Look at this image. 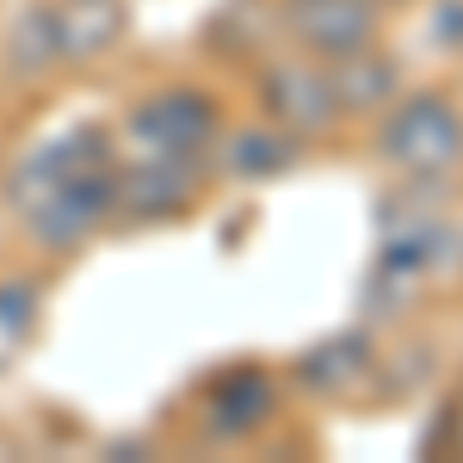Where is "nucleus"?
<instances>
[{"instance_id": "11", "label": "nucleus", "mask_w": 463, "mask_h": 463, "mask_svg": "<svg viewBox=\"0 0 463 463\" xmlns=\"http://www.w3.org/2000/svg\"><path fill=\"white\" fill-rule=\"evenodd\" d=\"M290 155H297V143H290L285 130H241V137H229L222 167L235 179H272L290 167Z\"/></svg>"}, {"instance_id": "10", "label": "nucleus", "mask_w": 463, "mask_h": 463, "mask_svg": "<svg viewBox=\"0 0 463 463\" xmlns=\"http://www.w3.org/2000/svg\"><path fill=\"white\" fill-rule=\"evenodd\" d=\"M124 37V0H69L56 13V43L62 56H99Z\"/></svg>"}, {"instance_id": "2", "label": "nucleus", "mask_w": 463, "mask_h": 463, "mask_svg": "<svg viewBox=\"0 0 463 463\" xmlns=\"http://www.w3.org/2000/svg\"><path fill=\"white\" fill-rule=\"evenodd\" d=\"M377 155L390 161L395 174L414 179H445L458 174L463 161V111L445 93H414L383 118L377 130Z\"/></svg>"}, {"instance_id": "6", "label": "nucleus", "mask_w": 463, "mask_h": 463, "mask_svg": "<svg viewBox=\"0 0 463 463\" xmlns=\"http://www.w3.org/2000/svg\"><path fill=\"white\" fill-rule=\"evenodd\" d=\"M266 111L290 124V130H327L340 118V99H334V80L316 62H285V69L266 74Z\"/></svg>"}, {"instance_id": "3", "label": "nucleus", "mask_w": 463, "mask_h": 463, "mask_svg": "<svg viewBox=\"0 0 463 463\" xmlns=\"http://www.w3.org/2000/svg\"><path fill=\"white\" fill-rule=\"evenodd\" d=\"M216 137V99L211 93H155L130 111V143L143 155H198Z\"/></svg>"}, {"instance_id": "4", "label": "nucleus", "mask_w": 463, "mask_h": 463, "mask_svg": "<svg viewBox=\"0 0 463 463\" xmlns=\"http://www.w3.org/2000/svg\"><path fill=\"white\" fill-rule=\"evenodd\" d=\"M285 32L309 56H353L377 37V6L371 0H285Z\"/></svg>"}, {"instance_id": "9", "label": "nucleus", "mask_w": 463, "mask_h": 463, "mask_svg": "<svg viewBox=\"0 0 463 463\" xmlns=\"http://www.w3.org/2000/svg\"><path fill=\"white\" fill-rule=\"evenodd\" d=\"M327 80H334V99H340V118L346 111H377L395 99V62L390 56H377L371 43L364 50H353V56H334L327 62Z\"/></svg>"}, {"instance_id": "12", "label": "nucleus", "mask_w": 463, "mask_h": 463, "mask_svg": "<svg viewBox=\"0 0 463 463\" xmlns=\"http://www.w3.org/2000/svg\"><path fill=\"white\" fill-rule=\"evenodd\" d=\"M32 334H37V285L0 279V371H13V358L32 346Z\"/></svg>"}, {"instance_id": "13", "label": "nucleus", "mask_w": 463, "mask_h": 463, "mask_svg": "<svg viewBox=\"0 0 463 463\" xmlns=\"http://www.w3.org/2000/svg\"><path fill=\"white\" fill-rule=\"evenodd\" d=\"M432 37H439V43H463V0H445V6L432 13Z\"/></svg>"}, {"instance_id": "8", "label": "nucleus", "mask_w": 463, "mask_h": 463, "mask_svg": "<svg viewBox=\"0 0 463 463\" xmlns=\"http://www.w3.org/2000/svg\"><path fill=\"white\" fill-rule=\"evenodd\" d=\"M272 414H279V383H272L266 371H253V364L229 371L211 390V432L216 439H248V432H260Z\"/></svg>"}, {"instance_id": "1", "label": "nucleus", "mask_w": 463, "mask_h": 463, "mask_svg": "<svg viewBox=\"0 0 463 463\" xmlns=\"http://www.w3.org/2000/svg\"><path fill=\"white\" fill-rule=\"evenodd\" d=\"M6 198L43 248H80L118 211V167L106 155V137L99 130H69V137L37 143L13 167Z\"/></svg>"}, {"instance_id": "7", "label": "nucleus", "mask_w": 463, "mask_h": 463, "mask_svg": "<svg viewBox=\"0 0 463 463\" xmlns=\"http://www.w3.org/2000/svg\"><path fill=\"white\" fill-rule=\"evenodd\" d=\"M297 377L316 395L346 402V395H358L377 377V346L364 334H334V340H321V346H309V353L297 358Z\"/></svg>"}, {"instance_id": "5", "label": "nucleus", "mask_w": 463, "mask_h": 463, "mask_svg": "<svg viewBox=\"0 0 463 463\" xmlns=\"http://www.w3.org/2000/svg\"><path fill=\"white\" fill-rule=\"evenodd\" d=\"M192 192H198L192 155H143L118 174V204L137 216H174L192 204Z\"/></svg>"}]
</instances>
